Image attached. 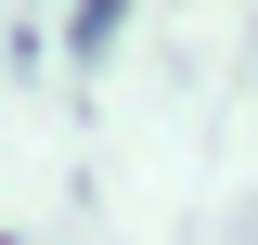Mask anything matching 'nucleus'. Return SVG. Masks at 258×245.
<instances>
[{"label": "nucleus", "mask_w": 258, "mask_h": 245, "mask_svg": "<svg viewBox=\"0 0 258 245\" xmlns=\"http://www.w3.org/2000/svg\"><path fill=\"white\" fill-rule=\"evenodd\" d=\"M116 13H129V0H78V13H64V52H78V65H103V39H116Z\"/></svg>", "instance_id": "f257e3e1"}]
</instances>
